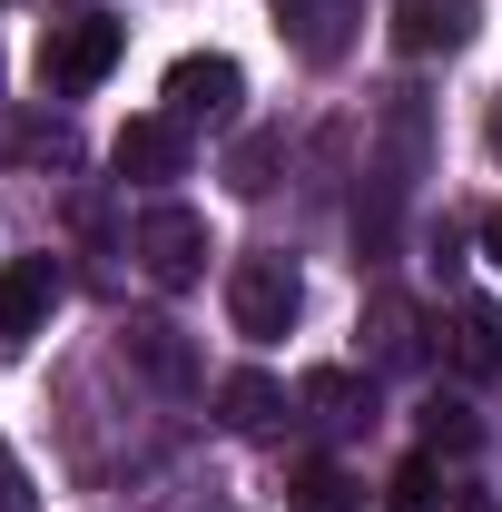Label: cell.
<instances>
[{
  "instance_id": "obj_10",
  "label": "cell",
  "mask_w": 502,
  "mask_h": 512,
  "mask_svg": "<svg viewBox=\"0 0 502 512\" xmlns=\"http://www.w3.org/2000/svg\"><path fill=\"white\" fill-rule=\"evenodd\" d=\"M286 512H365V483H355L345 463H306V473L286 483Z\"/></svg>"
},
{
  "instance_id": "obj_5",
  "label": "cell",
  "mask_w": 502,
  "mask_h": 512,
  "mask_svg": "<svg viewBox=\"0 0 502 512\" xmlns=\"http://www.w3.org/2000/svg\"><path fill=\"white\" fill-rule=\"evenodd\" d=\"M60 306V256H10L0 266V335H40Z\"/></svg>"
},
{
  "instance_id": "obj_2",
  "label": "cell",
  "mask_w": 502,
  "mask_h": 512,
  "mask_svg": "<svg viewBox=\"0 0 502 512\" xmlns=\"http://www.w3.org/2000/svg\"><path fill=\"white\" fill-rule=\"evenodd\" d=\"M296 306H306V286H296V266L286 256H237L227 266V316H237V335H286L296 325Z\"/></svg>"
},
{
  "instance_id": "obj_4",
  "label": "cell",
  "mask_w": 502,
  "mask_h": 512,
  "mask_svg": "<svg viewBox=\"0 0 502 512\" xmlns=\"http://www.w3.org/2000/svg\"><path fill=\"white\" fill-rule=\"evenodd\" d=\"M237 99H247V69L217 60V50H197V60L168 69V119H178V128H188V119H237Z\"/></svg>"
},
{
  "instance_id": "obj_18",
  "label": "cell",
  "mask_w": 502,
  "mask_h": 512,
  "mask_svg": "<svg viewBox=\"0 0 502 512\" xmlns=\"http://www.w3.org/2000/svg\"><path fill=\"white\" fill-rule=\"evenodd\" d=\"M20 503H30V473H20V453L0 444V512H20Z\"/></svg>"
},
{
  "instance_id": "obj_14",
  "label": "cell",
  "mask_w": 502,
  "mask_h": 512,
  "mask_svg": "<svg viewBox=\"0 0 502 512\" xmlns=\"http://www.w3.org/2000/svg\"><path fill=\"white\" fill-rule=\"evenodd\" d=\"M424 444H434V453H473V444H483V424H473L463 394H434V404H424Z\"/></svg>"
},
{
  "instance_id": "obj_17",
  "label": "cell",
  "mask_w": 502,
  "mask_h": 512,
  "mask_svg": "<svg viewBox=\"0 0 502 512\" xmlns=\"http://www.w3.org/2000/svg\"><path fill=\"white\" fill-rule=\"evenodd\" d=\"M266 168H276V138H247V148H237V188H276V178H266Z\"/></svg>"
},
{
  "instance_id": "obj_19",
  "label": "cell",
  "mask_w": 502,
  "mask_h": 512,
  "mask_svg": "<svg viewBox=\"0 0 502 512\" xmlns=\"http://www.w3.org/2000/svg\"><path fill=\"white\" fill-rule=\"evenodd\" d=\"M483 256H493V266H502V217H483Z\"/></svg>"
},
{
  "instance_id": "obj_21",
  "label": "cell",
  "mask_w": 502,
  "mask_h": 512,
  "mask_svg": "<svg viewBox=\"0 0 502 512\" xmlns=\"http://www.w3.org/2000/svg\"><path fill=\"white\" fill-rule=\"evenodd\" d=\"M483 138H493V158H502V99H493V119H483Z\"/></svg>"
},
{
  "instance_id": "obj_13",
  "label": "cell",
  "mask_w": 502,
  "mask_h": 512,
  "mask_svg": "<svg viewBox=\"0 0 502 512\" xmlns=\"http://www.w3.org/2000/svg\"><path fill=\"white\" fill-rule=\"evenodd\" d=\"M384 512H453V493H443V463H434V453H414V463L384 483Z\"/></svg>"
},
{
  "instance_id": "obj_11",
  "label": "cell",
  "mask_w": 502,
  "mask_h": 512,
  "mask_svg": "<svg viewBox=\"0 0 502 512\" xmlns=\"http://www.w3.org/2000/svg\"><path fill=\"white\" fill-rule=\"evenodd\" d=\"M453 365L463 375H502V316L493 306H463L453 316Z\"/></svg>"
},
{
  "instance_id": "obj_12",
  "label": "cell",
  "mask_w": 502,
  "mask_h": 512,
  "mask_svg": "<svg viewBox=\"0 0 502 512\" xmlns=\"http://www.w3.org/2000/svg\"><path fill=\"white\" fill-rule=\"evenodd\" d=\"M128 355H138L158 384H197V355L178 345V325H128Z\"/></svg>"
},
{
  "instance_id": "obj_16",
  "label": "cell",
  "mask_w": 502,
  "mask_h": 512,
  "mask_svg": "<svg viewBox=\"0 0 502 512\" xmlns=\"http://www.w3.org/2000/svg\"><path fill=\"white\" fill-rule=\"evenodd\" d=\"M404 325H414V316H404L394 296H375V355H384V365H404V355H414V335H404Z\"/></svg>"
},
{
  "instance_id": "obj_7",
  "label": "cell",
  "mask_w": 502,
  "mask_h": 512,
  "mask_svg": "<svg viewBox=\"0 0 502 512\" xmlns=\"http://www.w3.org/2000/svg\"><path fill=\"white\" fill-rule=\"evenodd\" d=\"M109 158H119V178H178L188 168V128L178 119H128Z\"/></svg>"
},
{
  "instance_id": "obj_3",
  "label": "cell",
  "mask_w": 502,
  "mask_h": 512,
  "mask_svg": "<svg viewBox=\"0 0 502 512\" xmlns=\"http://www.w3.org/2000/svg\"><path fill=\"white\" fill-rule=\"evenodd\" d=\"M138 266L158 286H197L207 276V217L197 207H148L138 217Z\"/></svg>"
},
{
  "instance_id": "obj_20",
  "label": "cell",
  "mask_w": 502,
  "mask_h": 512,
  "mask_svg": "<svg viewBox=\"0 0 502 512\" xmlns=\"http://www.w3.org/2000/svg\"><path fill=\"white\" fill-rule=\"evenodd\" d=\"M453 512H502V503H493V493H463V503H453Z\"/></svg>"
},
{
  "instance_id": "obj_6",
  "label": "cell",
  "mask_w": 502,
  "mask_h": 512,
  "mask_svg": "<svg viewBox=\"0 0 502 512\" xmlns=\"http://www.w3.org/2000/svg\"><path fill=\"white\" fill-rule=\"evenodd\" d=\"M394 50L404 60H434V50H453L463 30H473V0H394Z\"/></svg>"
},
{
  "instance_id": "obj_1",
  "label": "cell",
  "mask_w": 502,
  "mask_h": 512,
  "mask_svg": "<svg viewBox=\"0 0 502 512\" xmlns=\"http://www.w3.org/2000/svg\"><path fill=\"white\" fill-rule=\"evenodd\" d=\"M128 30L109 10H79V20H50V40H40V89L50 99H79V89H99L109 69H119Z\"/></svg>"
},
{
  "instance_id": "obj_9",
  "label": "cell",
  "mask_w": 502,
  "mask_h": 512,
  "mask_svg": "<svg viewBox=\"0 0 502 512\" xmlns=\"http://www.w3.org/2000/svg\"><path fill=\"white\" fill-rule=\"evenodd\" d=\"M296 404H306L315 424H365V414H375V384H355V375H335V365H325V375L296 384Z\"/></svg>"
},
{
  "instance_id": "obj_8",
  "label": "cell",
  "mask_w": 502,
  "mask_h": 512,
  "mask_svg": "<svg viewBox=\"0 0 502 512\" xmlns=\"http://www.w3.org/2000/svg\"><path fill=\"white\" fill-rule=\"evenodd\" d=\"M217 414H227V434H266V424L286 414V384L276 375H227L217 384Z\"/></svg>"
},
{
  "instance_id": "obj_15",
  "label": "cell",
  "mask_w": 502,
  "mask_h": 512,
  "mask_svg": "<svg viewBox=\"0 0 502 512\" xmlns=\"http://www.w3.org/2000/svg\"><path fill=\"white\" fill-rule=\"evenodd\" d=\"M276 10L296 20V50H306V60H335V50H345V40H335V10H345V0H276Z\"/></svg>"
}]
</instances>
